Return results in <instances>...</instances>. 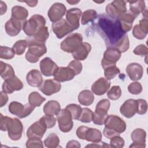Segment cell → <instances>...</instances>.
Listing matches in <instances>:
<instances>
[{
	"label": "cell",
	"mask_w": 148,
	"mask_h": 148,
	"mask_svg": "<svg viewBox=\"0 0 148 148\" xmlns=\"http://www.w3.org/2000/svg\"><path fill=\"white\" fill-rule=\"evenodd\" d=\"M92 28L103 39L107 47L116 48L121 53L129 49L128 36L123 31L117 18L106 14H100L92 22Z\"/></svg>",
	"instance_id": "6da1fadb"
},
{
	"label": "cell",
	"mask_w": 148,
	"mask_h": 148,
	"mask_svg": "<svg viewBox=\"0 0 148 148\" xmlns=\"http://www.w3.org/2000/svg\"><path fill=\"white\" fill-rule=\"evenodd\" d=\"M46 20L40 14H34L30 18L24 22L23 29L25 34L29 37L35 34L40 28L45 27Z\"/></svg>",
	"instance_id": "7a4b0ae2"
},
{
	"label": "cell",
	"mask_w": 148,
	"mask_h": 148,
	"mask_svg": "<svg viewBox=\"0 0 148 148\" xmlns=\"http://www.w3.org/2000/svg\"><path fill=\"white\" fill-rule=\"evenodd\" d=\"M27 42L28 49L25 54V58L31 63H36L40 57L47 53V47L45 43L35 42Z\"/></svg>",
	"instance_id": "3957f363"
},
{
	"label": "cell",
	"mask_w": 148,
	"mask_h": 148,
	"mask_svg": "<svg viewBox=\"0 0 148 148\" xmlns=\"http://www.w3.org/2000/svg\"><path fill=\"white\" fill-rule=\"evenodd\" d=\"M110 102L107 99H101L98 102L92 116V121L95 124L102 125L105 123L108 116V111L110 108Z\"/></svg>",
	"instance_id": "277c9868"
},
{
	"label": "cell",
	"mask_w": 148,
	"mask_h": 148,
	"mask_svg": "<svg viewBox=\"0 0 148 148\" xmlns=\"http://www.w3.org/2000/svg\"><path fill=\"white\" fill-rule=\"evenodd\" d=\"M83 43V36L79 33H73L68 36L61 43V50L72 53Z\"/></svg>",
	"instance_id": "5b68a950"
},
{
	"label": "cell",
	"mask_w": 148,
	"mask_h": 148,
	"mask_svg": "<svg viewBox=\"0 0 148 148\" xmlns=\"http://www.w3.org/2000/svg\"><path fill=\"white\" fill-rule=\"evenodd\" d=\"M105 127L111 130L117 135L124 132L126 130L125 122L116 115H109L105 121Z\"/></svg>",
	"instance_id": "8992f818"
},
{
	"label": "cell",
	"mask_w": 148,
	"mask_h": 148,
	"mask_svg": "<svg viewBox=\"0 0 148 148\" xmlns=\"http://www.w3.org/2000/svg\"><path fill=\"white\" fill-rule=\"evenodd\" d=\"M8 109L10 113L23 119L29 116L33 112L35 107L30 103L23 105L18 102L13 101L10 103Z\"/></svg>",
	"instance_id": "52a82bcc"
},
{
	"label": "cell",
	"mask_w": 148,
	"mask_h": 148,
	"mask_svg": "<svg viewBox=\"0 0 148 148\" xmlns=\"http://www.w3.org/2000/svg\"><path fill=\"white\" fill-rule=\"evenodd\" d=\"M126 3L127 1L123 0L113 1L106 6L105 10L106 14L111 17L117 18L121 15L126 13Z\"/></svg>",
	"instance_id": "ba28073f"
},
{
	"label": "cell",
	"mask_w": 148,
	"mask_h": 148,
	"mask_svg": "<svg viewBox=\"0 0 148 148\" xmlns=\"http://www.w3.org/2000/svg\"><path fill=\"white\" fill-rule=\"evenodd\" d=\"M57 119L60 130L63 132H69L73 125L72 117L70 112L66 109H61L57 114Z\"/></svg>",
	"instance_id": "9c48e42d"
},
{
	"label": "cell",
	"mask_w": 148,
	"mask_h": 148,
	"mask_svg": "<svg viewBox=\"0 0 148 148\" xmlns=\"http://www.w3.org/2000/svg\"><path fill=\"white\" fill-rule=\"evenodd\" d=\"M121 52L114 47H108L103 53L101 60V65L105 68L109 65H116V62L121 57Z\"/></svg>",
	"instance_id": "30bf717a"
},
{
	"label": "cell",
	"mask_w": 148,
	"mask_h": 148,
	"mask_svg": "<svg viewBox=\"0 0 148 148\" xmlns=\"http://www.w3.org/2000/svg\"><path fill=\"white\" fill-rule=\"evenodd\" d=\"M52 30L58 39H61L67 34L73 32V28L65 19L62 18L52 24Z\"/></svg>",
	"instance_id": "8fae6325"
},
{
	"label": "cell",
	"mask_w": 148,
	"mask_h": 148,
	"mask_svg": "<svg viewBox=\"0 0 148 148\" xmlns=\"http://www.w3.org/2000/svg\"><path fill=\"white\" fill-rule=\"evenodd\" d=\"M23 125L21 121L17 118L12 119L8 128V136L13 140H19L23 134Z\"/></svg>",
	"instance_id": "7c38bea8"
},
{
	"label": "cell",
	"mask_w": 148,
	"mask_h": 148,
	"mask_svg": "<svg viewBox=\"0 0 148 148\" xmlns=\"http://www.w3.org/2000/svg\"><path fill=\"white\" fill-rule=\"evenodd\" d=\"M66 12V8L62 3L56 2L53 3L48 11V17L53 23L62 19Z\"/></svg>",
	"instance_id": "4fadbf2b"
},
{
	"label": "cell",
	"mask_w": 148,
	"mask_h": 148,
	"mask_svg": "<svg viewBox=\"0 0 148 148\" xmlns=\"http://www.w3.org/2000/svg\"><path fill=\"white\" fill-rule=\"evenodd\" d=\"M61 88V84L55 79H47L44 81L39 89L45 95L50 96L58 92Z\"/></svg>",
	"instance_id": "5bb4252c"
},
{
	"label": "cell",
	"mask_w": 148,
	"mask_h": 148,
	"mask_svg": "<svg viewBox=\"0 0 148 148\" xmlns=\"http://www.w3.org/2000/svg\"><path fill=\"white\" fill-rule=\"evenodd\" d=\"M23 83L16 76L5 80L2 84V91L6 94H12L14 91H19L23 88Z\"/></svg>",
	"instance_id": "9a60e30c"
},
{
	"label": "cell",
	"mask_w": 148,
	"mask_h": 148,
	"mask_svg": "<svg viewBox=\"0 0 148 148\" xmlns=\"http://www.w3.org/2000/svg\"><path fill=\"white\" fill-rule=\"evenodd\" d=\"M45 125L39 120L33 123L27 131V136L28 138L42 139L47 130Z\"/></svg>",
	"instance_id": "2e32d148"
},
{
	"label": "cell",
	"mask_w": 148,
	"mask_h": 148,
	"mask_svg": "<svg viewBox=\"0 0 148 148\" xmlns=\"http://www.w3.org/2000/svg\"><path fill=\"white\" fill-rule=\"evenodd\" d=\"M131 137L133 143L130 147H145L146 132L142 128L134 130L131 133Z\"/></svg>",
	"instance_id": "e0dca14e"
},
{
	"label": "cell",
	"mask_w": 148,
	"mask_h": 148,
	"mask_svg": "<svg viewBox=\"0 0 148 148\" xmlns=\"http://www.w3.org/2000/svg\"><path fill=\"white\" fill-rule=\"evenodd\" d=\"M42 74L46 76H53L58 68L57 65L50 58L45 57L42 59L39 64Z\"/></svg>",
	"instance_id": "ac0fdd59"
},
{
	"label": "cell",
	"mask_w": 148,
	"mask_h": 148,
	"mask_svg": "<svg viewBox=\"0 0 148 148\" xmlns=\"http://www.w3.org/2000/svg\"><path fill=\"white\" fill-rule=\"evenodd\" d=\"M24 23V22L10 17V18L5 23V31L9 36H15L20 32Z\"/></svg>",
	"instance_id": "d6986e66"
},
{
	"label": "cell",
	"mask_w": 148,
	"mask_h": 148,
	"mask_svg": "<svg viewBox=\"0 0 148 148\" xmlns=\"http://www.w3.org/2000/svg\"><path fill=\"white\" fill-rule=\"evenodd\" d=\"M136 101L134 99H128L126 100L120 108L121 114L128 119L132 117L135 113H136Z\"/></svg>",
	"instance_id": "ffe728a7"
},
{
	"label": "cell",
	"mask_w": 148,
	"mask_h": 148,
	"mask_svg": "<svg viewBox=\"0 0 148 148\" xmlns=\"http://www.w3.org/2000/svg\"><path fill=\"white\" fill-rule=\"evenodd\" d=\"M75 76L74 72L68 66L66 67H58L53 75L54 79L60 82L71 80Z\"/></svg>",
	"instance_id": "44dd1931"
},
{
	"label": "cell",
	"mask_w": 148,
	"mask_h": 148,
	"mask_svg": "<svg viewBox=\"0 0 148 148\" xmlns=\"http://www.w3.org/2000/svg\"><path fill=\"white\" fill-rule=\"evenodd\" d=\"M82 14V10L76 8H71L66 12V20L74 30L77 29L80 26L79 20Z\"/></svg>",
	"instance_id": "7402d4cb"
},
{
	"label": "cell",
	"mask_w": 148,
	"mask_h": 148,
	"mask_svg": "<svg viewBox=\"0 0 148 148\" xmlns=\"http://www.w3.org/2000/svg\"><path fill=\"white\" fill-rule=\"evenodd\" d=\"M126 72L131 80L138 81L142 77L143 69L140 64L136 62H132L127 66Z\"/></svg>",
	"instance_id": "603a6c76"
},
{
	"label": "cell",
	"mask_w": 148,
	"mask_h": 148,
	"mask_svg": "<svg viewBox=\"0 0 148 148\" xmlns=\"http://www.w3.org/2000/svg\"><path fill=\"white\" fill-rule=\"evenodd\" d=\"M148 33V21L147 18H143L135 25L132 30L133 36L139 40L143 39Z\"/></svg>",
	"instance_id": "cb8c5ba5"
},
{
	"label": "cell",
	"mask_w": 148,
	"mask_h": 148,
	"mask_svg": "<svg viewBox=\"0 0 148 148\" xmlns=\"http://www.w3.org/2000/svg\"><path fill=\"white\" fill-rule=\"evenodd\" d=\"M110 83L106 78L101 77L96 80L91 86L92 92L97 95H102L105 94L110 88Z\"/></svg>",
	"instance_id": "d4e9b609"
},
{
	"label": "cell",
	"mask_w": 148,
	"mask_h": 148,
	"mask_svg": "<svg viewBox=\"0 0 148 148\" xmlns=\"http://www.w3.org/2000/svg\"><path fill=\"white\" fill-rule=\"evenodd\" d=\"M91 46L87 42H83L72 53L74 59L78 61H83L86 59L88 54L91 51Z\"/></svg>",
	"instance_id": "484cf974"
},
{
	"label": "cell",
	"mask_w": 148,
	"mask_h": 148,
	"mask_svg": "<svg viewBox=\"0 0 148 148\" xmlns=\"http://www.w3.org/2000/svg\"><path fill=\"white\" fill-rule=\"evenodd\" d=\"M26 80L32 87H40L43 83L42 73L37 69H32L27 74Z\"/></svg>",
	"instance_id": "4316f807"
},
{
	"label": "cell",
	"mask_w": 148,
	"mask_h": 148,
	"mask_svg": "<svg viewBox=\"0 0 148 148\" xmlns=\"http://www.w3.org/2000/svg\"><path fill=\"white\" fill-rule=\"evenodd\" d=\"M136 17H135L130 12L124 13L117 18L124 32L127 33L132 29V23Z\"/></svg>",
	"instance_id": "83f0119b"
},
{
	"label": "cell",
	"mask_w": 148,
	"mask_h": 148,
	"mask_svg": "<svg viewBox=\"0 0 148 148\" xmlns=\"http://www.w3.org/2000/svg\"><path fill=\"white\" fill-rule=\"evenodd\" d=\"M49 36V33L47 27H44L40 28L33 36L29 37L27 42H35L45 43Z\"/></svg>",
	"instance_id": "f1b7e54d"
},
{
	"label": "cell",
	"mask_w": 148,
	"mask_h": 148,
	"mask_svg": "<svg viewBox=\"0 0 148 148\" xmlns=\"http://www.w3.org/2000/svg\"><path fill=\"white\" fill-rule=\"evenodd\" d=\"M61 110V105L54 100L49 101L43 106V112L46 115H57Z\"/></svg>",
	"instance_id": "f546056e"
},
{
	"label": "cell",
	"mask_w": 148,
	"mask_h": 148,
	"mask_svg": "<svg viewBox=\"0 0 148 148\" xmlns=\"http://www.w3.org/2000/svg\"><path fill=\"white\" fill-rule=\"evenodd\" d=\"M28 16V11L26 8L21 6H14L12 8V16L15 19L25 22Z\"/></svg>",
	"instance_id": "4dcf8cb0"
},
{
	"label": "cell",
	"mask_w": 148,
	"mask_h": 148,
	"mask_svg": "<svg viewBox=\"0 0 148 148\" xmlns=\"http://www.w3.org/2000/svg\"><path fill=\"white\" fill-rule=\"evenodd\" d=\"M94 100V93L88 90H84L82 91L78 95V101L79 103L84 106L91 105L93 103Z\"/></svg>",
	"instance_id": "1f68e13d"
},
{
	"label": "cell",
	"mask_w": 148,
	"mask_h": 148,
	"mask_svg": "<svg viewBox=\"0 0 148 148\" xmlns=\"http://www.w3.org/2000/svg\"><path fill=\"white\" fill-rule=\"evenodd\" d=\"M102 137V133L99 130L94 128H88L85 134L84 140L92 143H98L101 141Z\"/></svg>",
	"instance_id": "d6a6232c"
},
{
	"label": "cell",
	"mask_w": 148,
	"mask_h": 148,
	"mask_svg": "<svg viewBox=\"0 0 148 148\" xmlns=\"http://www.w3.org/2000/svg\"><path fill=\"white\" fill-rule=\"evenodd\" d=\"M130 3V12L135 17H137L145 9V2L143 0L127 1Z\"/></svg>",
	"instance_id": "836d02e7"
},
{
	"label": "cell",
	"mask_w": 148,
	"mask_h": 148,
	"mask_svg": "<svg viewBox=\"0 0 148 148\" xmlns=\"http://www.w3.org/2000/svg\"><path fill=\"white\" fill-rule=\"evenodd\" d=\"M0 74L1 77L5 80L14 76V71L13 67L6 63L1 61Z\"/></svg>",
	"instance_id": "e575fe53"
},
{
	"label": "cell",
	"mask_w": 148,
	"mask_h": 148,
	"mask_svg": "<svg viewBox=\"0 0 148 148\" xmlns=\"http://www.w3.org/2000/svg\"><path fill=\"white\" fill-rule=\"evenodd\" d=\"M45 100V98L43 97L39 92L36 91L31 92L28 97L29 103L35 108L39 107Z\"/></svg>",
	"instance_id": "d590c367"
},
{
	"label": "cell",
	"mask_w": 148,
	"mask_h": 148,
	"mask_svg": "<svg viewBox=\"0 0 148 148\" xmlns=\"http://www.w3.org/2000/svg\"><path fill=\"white\" fill-rule=\"evenodd\" d=\"M59 138L55 133L50 134L44 140L45 146L49 148H55L59 147Z\"/></svg>",
	"instance_id": "8d00e7d4"
},
{
	"label": "cell",
	"mask_w": 148,
	"mask_h": 148,
	"mask_svg": "<svg viewBox=\"0 0 148 148\" xmlns=\"http://www.w3.org/2000/svg\"><path fill=\"white\" fill-rule=\"evenodd\" d=\"M97 12L93 9L87 10L82 14L81 18V23L86 25L90 22H92L97 17Z\"/></svg>",
	"instance_id": "74e56055"
},
{
	"label": "cell",
	"mask_w": 148,
	"mask_h": 148,
	"mask_svg": "<svg viewBox=\"0 0 148 148\" xmlns=\"http://www.w3.org/2000/svg\"><path fill=\"white\" fill-rule=\"evenodd\" d=\"M104 69V75L106 79L111 80L113 79L117 75L120 73V71L118 67L116 65H109L105 68Z\"/></svg>",
	"instance_id": "f35d334b"
},
{
	"label": "cell",
	"mask_w": 148,
	"mask_h": 148,
	"mask_svg": "<svg viewBox=\"0 0 148 148\" xmlns=\"http://www.w3.org/2000/svg\"><path fill=\"white\" fill-rule=\"evenodd\" d=\"M65 109L70 112L73 119L79 120L82 112V108L80 105L75 103H71L68 105Z\"/></svg>",
	"instance_id": "ab89813d"
},
{
	"label": "cell",
	"mask_w": 148,
	"mask_h": 148,
	"mask_svg": "<svg viewBox=\"0 0 148 148\" xmlns=\"http://www.w3.org/2000/svg\"><path fill=\"white\" fill-rule=\"evenodd\" d=\"M15 54L13 48L3 46L0 47V58L1 59L10 60L14 57Z\"/></svg>",
	"instance_id": "60d3db41"
},
{
	"label": "cell",
	"mask_w": 148,
	"mask_h": 148,
	"mask_svg": "<svg viewBox=\"0 0 148 148\" xmlns=\"http://www.w3.org/2000/svg\"><path fill=\"white\" fill-rule=\"evenodd\" d=\"M28 46V44L25 40H19L16 42V43L13 46V49L17 55L20 56L23 54L26 48Z\"/></svg>",
	"instance_id": "b9f144b4"
},
{
	"label": "cell",
	"mask_w": 148,
	"mask_h": 148,
	"mask_svg": "<svg viewBox=\"0 0 148 148\" xmlns=\"http://www.w3.org/2000/svg\"><path fill=\"white\" fill-rule=\"evenodd\" d=\"M93 112L92 110L88 108H84L82 109V112L80 114V116L78 120L83 123H90L92 121Z\"/></svg>",
	"instance_id": "7bdbcfd3"
},
{
	"label": "cell",
	"mask_w": 148,
	"mask_h": 148,
	"mask_svg": "<svg viewBox=\"0 0 148 148\" xmlns=\"http://www.w3.org/2000/svg\"><path fill=\"white\" fill-rule=\"evenodd\" d=\"M108 97L113 101L118 99L121 96V90L119 86H114L111 87L107 93Z\"/></svg>",
	"instance_id": "ee69618b"
},
{
	"label": "cell",
	"mask_w": 148,
	"mask_h": 148,
	"mask_svg": "<svg viewBox=\"0 0 148 148\" xmlns=\"http://www.w3.org/2000/svg\"><path fill=\"white\" fill-rule=\"evenodd\" d=\"M39 120L45 125L47 128H50L53 127L56 123V119L54 116L46 115L42 117Z\"/></svg>",
	"instance_id": "f6af8a7d"
},
{
	"label": "cell",
	"mask_w": 148,
	"mask_h": 148,
	"mask_svg": "<svg viewBox=\"0 0 148 148\" xmlns=\"http://www.w3.org/2000/svg\"><path fill=\"white\" fill-rule=\"evenodd\" d=\"M136 101L137 110L136 113L139 114H144L147 110V103L146 100L143 99H138Z\"/></svg>",
	"instance_id": "bcb514c9"
},
{
	"label": "cell",
	"mask_w": 148,
	"mask_h": 148,
	"mask_svg": "<svg viewBox=\"0 0 148 148\" xmlns=\"http://www.w3.org/2000/svg\"><path fill=\"white\" fill-rule=\"evenodd\" d=\"M128 90L132 94H139L142 91V86L140 83L134 82L130 84V85L128 86Z\"/></svg>",
	"instance_id": "7dc6e473"
},
{
	"label": "cell",
	"mask_w": 148,
	"mask_h": 148,
	"mask_svg": "<svg viewBox=\"0 0 148 148\" xmlns=\"http://www.w3.org/2000/svg\"><path fill=\"white\" fill-rule=\"evenodd\" d=\"M124 140L119 135H116L110 139V145L111 147L121 148L124 146Z\"/></svg>",
	"instance_id": "c3c4849f"
},
{
	"label": "cell",
	"mask_w": 148,
	"mask_h": 148,
	"mask_svg": "<svg viewBox=\"0 0 148 148\" xmlns=\"http://www.w3.org/2000/svg\"><path fill=\"white\" fill-rule=\"evenodd\" d=\"M25 146L27 148H42L43 147V142L41 139L39 138H28V140L26 142Z\"/></svg>",
	"instance_id": "681fc988"
},
{
	"label": "cell",
	"mask_w": 148,
	"mask_h": 148,
	"mask_svg": "<svg viewBox=\"0 0 148 148\" xmlns=\"http://www.w3.org/2000/svg\"><path fill=\"white\" fill-rule=\"evenodd\" d=\"M68 66L74 72L75 75L80 74L83 68L82 64L79 61L76 60L71 61L68 65Z\"/></svg>",
	"instance_id": "f907efd6"
},
{
	"label": "cell",
	"mask_w": 148,
	"mask_h": 148,
	"mask_svg": "<svg viewBox=\"0 0 148 148\" xmlns=\"http://www.w3.org/2000/svg\"><path fill=\"white\" fill-rule=\"evenodd\" d=\"M12 118L4 116L2 113L0 114V129L2 131H8V126L12 120Z\"/></svg>",
	"instance_id": "816d5d0a"
},
{
	"label": "cell",
	"mask_w": 148,
	"mask_h": 148,
	"mask_svg": "<svg viewBox=\"0 0 148 148\" xmlns=\"http://www.w3.org/2000/svg\"><path fill=\"white\" fill-rule=\"evenodd\" d=\"M133 53L136 55H139L142 57L146 56L148 54V49L146 45L140 44L134 49Z\"/></svg>",
	"instance_id": "f5cc1de1"
},
{
	"label": "cell",
	"mask_w": 148,
	"mask_h": 148,
	"mask_svg": "<svg viewBox=\"0 0 148 148\" xmlns=\"http://www.w3.org/2000/svg\"><path fill=\"white\" fill-rule=\"evenodd\" d=\"M88 127L86 126H80L77 128L76 135L80 139H85V134Z\"/></svg>",
	"instance_id": "db71d44e"
},
{
	"label": "cell",
	"mask_w": 148,
	"mask_h": 148,
	"mask_svg": "<svg viewBox=\"0 0 148 148\" xmlns=\"http://www.w3.org/2000/svg\"><path fill=\"white\" fill-rule=\"evenodd\" d=\"M8 101V96L6 93L3 91L0 92V107H3L5 105Z\"/></svg>",
	"instance_id": "11a10c76"
},
{
	"label": "cell",
	"mask_w": 148,
	"mask_h": 148,
	"mask_svg": "<svg viewBox=\"0 0 148 148\" xmlns=\"http://www.w3.org/2000/svg\"><path fill=\"white\" fill-rule=\"evenodd\" d=\"M80 143L75 140H72L69 141L67 143L66 145V148H73V147H76V148H80Z\"/></svg>",
	"instance_id": "9f6ffc18"
},
{
	"label": "cell",
	"mask_w": 148,
	"mask_h": 148,
	"mask_svg": "<svg viewBox=\"0 0 148 148\" xmlns=\"http://www.w3.org/2000/svg\"><path fill=\"white\" fill-rule=\"evenodd\" d=\"M0 5H1V15H3L6 12L7 6L6 3L2 1H0Z\"/></svg>",
	"instance_id": "6f0895ef"
},
{
	"label": "cell",
	"mask_w": 148,
	"mask_h": 148,
	"mask_svg": "<svg viewBox=\"0 0 148 148\" xmlns=\"http://www.w3.org/2000/svg\"><path fill=\"white\" fill-rule=\"evenodd\" d=\"M24 2L26 3L27 5H28L30 7H35L37 5L38 1H24Z\"/></svg>",
	"instance_id": "680465c9"
},
{
	"label": "cell",
	"mask_w": 148,
	"mask_h": 148,
	"mask_svg": "<svg viewBox=\"0 0 148 148\" xmlns=\"http://www.w3.org/2000/svg\"><path fill=\"white\" fill-rule=\"evenodd\" d=\"M68 3L71 4V5H75L77 3H79L80 2V1H66Z\"/></svg>",
	"instance_id": "91938a15"
}]
</instances>
